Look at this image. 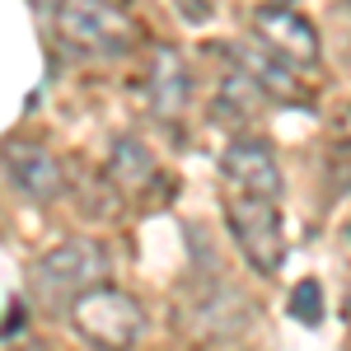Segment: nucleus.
<instances>
[{"instance_id": "obj_5", "label": "nucleus", "mask_w": 351, "mask_h": 351, "mask_svg": "<svg viewBox=\"0 0 351 351\" xmlns=\"http://www.w3.org/2000/svg\"><path fill=\"white\" fill-rule=\"evenodd\" d=\"M253 33L263 43V52H271L276 61H286L291 71H309L319 66V28L309 24L300 10L271 0L253 14Z\"/></svg>"}, {"instance_id": "obj_3", "label": "nucleus", "mask_w": 351, "mask_h": 351, "mask_svg": "<svg viewBox=\"0 0 351 351\" xmlns=\"http://www.w3.org/2000/svg\"><path fill=\"white\" fill-rule=\"evenodd\" d=\"M56 38L80 56H122L136 47L141 28L112 0H61L56 5Z\"/></svg>"}, {"instance_id": "obj_10", "label": "nucleus", "mask_w": 351, "mask_h": 351, "mask_svg": "<svg viewBox=\"0 0 351 351\" xmlns=\"http://www.w3.org/2000/svg\"><path fill=\"white\" fill-rule=\"evenodd\" d=\"M291 319L300 324H319L324 319V291H319V281H300V291L291 295Z\"/></svg>"}, {"instance_id": "obj_1", "label": "nucleus", "mask_w": 351, "mask_h": 351, "mask_svg": "<svg viewBox=\"0 0 351 351\" xmlns=\"http://www.w3.org/2000/svg\"><path fill=\"white\" fill-rule=\"evenodd\" d=\"M220 178H225V225L248 258V267L271 276L286 258V234H281V169L267 141L243 136L225 145L220 155Z\"/></svg>"}, {"instance_id": "obj_4", "label": "nucleus", "mask_w": 351, "mask_h": 351, "mask_svg": "<svg viewBox=\"0 0 351 351\" xmlns=\"http://www.w3.org/2000/svg\"><path fill=\"white\" fill-rule=\"evenodd\" d=\"M71 328L94 347H136L145 332V309L136 304V295L99 281L71 300Z\"/></svg>"}, {"instance_id": "obj_2", "label": "nucleus", "mask_w": 351, "mask_h": 351, "mask_svg": "<svg viewBox=\"0 0 351 351\" xmlns=\"http://www.w3.org/2000/svg\"><path fill=\"white\" fill-rule=\"evenodd\" d=\"M108 271H112V258L99 239H66L33 263L28 295L43 309H71V300L89 286H99V281H108Z\"/></svg>"}, {"instance_id": "obj_6", "label": "nucleus", "mask_w": 351, "mask_h": 351, "mask_svg": "<svg viewBox=\"0 0 351 351\" xmlns=\"http://www.w3.org/2000/svg\"><path fill=\"white\" fill-rule=\"evenodd\" d=\"M5 169L14 178V188L24 192L28 202H56L66 188V173L52 160V150L33 145V141H10L5 145Z\"/></svg>"}, {"instance_id": "obj_8", "label": "nucleus", "mask_w": 351, "mask_h": 351, "mask_svg": "<svg viewBox=\"0 0 351 351\" xmlns=\"http://www.w3.org/2000/svg\"><path fill=\"white\" fill-rule=\"evenodd\" d=\"M234 61H239V71L253 80V89L258 94H267V99H276V104H300L304 94H300L295 84V71L286 66V61H276L271 52H258V47H239L234 52Z\"/></svg>"}, {"instance_id": "obj_9", "label": "nucleus", "mask_w": 351, "mask_h": 351, "mask_svg": "<svg viewBox=\"0 0 351 351\" xmlns=\"http://www.w3.org/2000/svg\"><path fill=\"white\" fill-rule=\"evenodd\" d=\"M150 173H155V160H150V150H145L136 136L112 141V178H122L127 188H136V183H145Z\"/></svg>"}, {"instance_id": "obj_7", "label": "nucleus", "mask_w": 351, "mask_h": 351, "mask_svg": "<svg viewBox=\"0 0 351 351\" xmlns=\"http://www.w3.org/2000/svg\"><path fill=\"white\" fill-rule=\"evenodd\" d=\"M150 108L160 112V117H178V112L188 108V94H192V80H188V66H183V56L173 52V47H160L155 61H150Z\"/></svg>"}]
</instances>
